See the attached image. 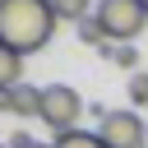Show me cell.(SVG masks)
Returning <instances> with one entry per match:
<instances>
[{
	"instance_id": "obj_7",
	"label": "cell",
	"mask_w": 148,
	"mask_h": 148,
	"mask_svg": "<svg viewBox=\"0 0 148 148\" xmlns=\"http://www.w3.org/2000/svg\"><path fill=\"white\" fill-rule=\"evenodd\" d=\"M79 42H83V46H92V51H106V46H111V37H106V28L97 23V14L79 23Z\"/></svg>"
},
{
	"instance_id": "obj_8",
	"label": "cell",
	"mask_w": 148,
	"mask_h": 148,
	"mask_svg": "<svg viewBox=\"0 0 148 148\" xmlns=\"http://www.w3.org/2000/svg\"><path fill=\"white\" fill-rule=\"evenodd\" d=\"M102 56H106L116 69H134V74H139V46H134V42H125V46H116V42H111Z\"/></svg>"
},
{
	"instance_id": "obj_1",
	"label": "cell",
	"mask_w": 148,
	"mask_h": 148,
	"mask_svg": "<svg viewBox=\"0 0 148 148\" xmlns=\"http://www.w3.org/2000/svg\"><path fill=\"white\" fill-rule=\"evenodd\" d=\"M56 9L51 0H0V46L32 56L56 37Z\"/></svg>"
},
{
	"instance_id": "obj_4",
	"label": "cell",
	"mask_w": 148,
	"mask_h": 148,
	"mask_svg": "<svg viewBox=\"0 0 148 148\" xmlns=\"http://www.w3.org/2000/svg\"><path fill=\"white\" fill-rule=\"evenodd\" d=\"M97 139L106 148H148V120L139 111H106L97 120Z\"/></svg>"
},
{
	"instance_id": "obj_12",
	"label": "cell",
	"mask_w": 148,
	"mask_h": 148,
	"mask_svg": "<svg viewBox=\"0 0 148 148\" xmlns=\"http://www.w3.org/2000/svg\"><path fill=\"white\" fill-rule=\"evenodd\" d=\"M9 148H51V143H37L32 134H14V139H9Z\"/></svg>"
},
{
	"instance_id": "obj_5",
	"label": "cell",
	"mask_w": 148,
	"mask_h": 148,
	"mask_svg": "<svg viewBox=\"0 0 148 148\" xmlns=\"http://www.w3.org/2000/svg\"><path fill=\"white\" fill-rule=\"evenodd\" d=\"M9 116H42V88L32 83L9 88Z\"/></svg>"
},
{
	"instance_id": "obj_10",
	"label": "cell",
	"mask_w": 148,
	"mask_h": 148,
	"mask_svg": "<svg viewBox=\"0 0 148 148\" xmlns=\"http://www.w3.org/2000/svg\"><path fill=\"white\" fill-rule=\"evenodd\" d=\"M88 5H92V0H51L56 18H65V23H83V18H92Z\"/></svg>"
},
{
	"instance_id": "obj_13",
	"label": "cell",
	"mask_w": 148,
	"mask_h": 148,
	"mask_svg": "<svg viewBox=\"0 0 148 148\" xmlns=\"http://www.w3.org/2000/svg\"><path fill=\"white\" fill-rule=\"evenodd\" d=\"M0 111H5V116H9V92H0Z\"/></svg>"
},
{
	"instance_id": "obj_15",
	"label": "cell",
	"mask_w": 148,
	"mask_h": 148,
	"mask_svg": "<svg viewBox=\"0 0 148 148\" xmlns=\"http://www.w3.org/2000/svg\"><path fill=\"white\" fill-rule=\"evenodd\" d=\"M0 148H9V143H0Z\"/></svg>"
},
{
	"instance_id": "obj_9",
	"label": "cell",
	"mask_w": 148,
	"mask_h": 148,
	"mask_svg": "<svg viewBox=\"0 0 148 148\" xmlns=\"http://www.w3.org/2000/svg\"><path fill=\"white\" fill-rule=\"evenodd\" d=\"M51 148H106V143L97 139V130H74V134H56Z\"/></svg>"
},
{
	"instance_id": "obj_11",
	"label": "cell",
	"mask_w": 148,
	"mask_h": 148,
	"mask_svg": "<svg viewBox=\"0 0 148 148\" xmlns=\"http://www.w3.org/2000/svg\"><path fill=\"white\" fill-rule=\"evenodd\" d=\"M130 102H134V106H148V69L130 74Z\"/></svg>"
},
{
	"instance_id": "obj_6",
	"label": "cell",
	"mask_w": 148,
	"mask_h": 148,
	"mask_svg": "<svg viewBox=\"0 0 148 148\" xmlns=\"http://www.w3.org/2000/svg\"><path fill=\"white\" fill-rule=\"evenodd\" d=\"M18 83H23V56L9 51V46H0V92H9Z\"/></svg>"
},
{
	"instance_id": "obj_2",
	"label": "cell",
	"mask_w": 148,
	"mask_h": 148,
	"mask_svg": "<svg viewBox=\"0 0 148 148\" xmlns=\"http://www.w3.org/2000/svg\"><path fill=\"white\" fill-rule=\"evenodd\" d=\"M83 97L69 88V83H46L42 88V125L51 134H74L79 130V116H83Z\"/></svg>"
},
{
	"instance_id": "obj_3",
	"label": "cell",
	"mask_w": 148,
	"mask_h": 148,
	"mask_svg": "<svg viewBox=\"0 0 148 148\" xmlns=\"http://www.w3.org/2000/svg\"><path fill=\"white\" fill-rule=\"evenodd\" d=\"M97 23L106 28V37L116 46H125L143 32L148 9H143V0H97Z\"/></svg>"
},
{
	"instance_id": "obj_14",
	"label": "cell",
	"mask_w": 148,
	"mask_h": 148,
	"mask_svg": "<svg viewBox=\"0 0 148 148\" xmlns=\"http://www.w3.org/2000/svg\"><path fill=\"white\" fill-rule=\"evenodd\" d=\"M143 9H148V0H143Z\"/></svg>"
}]
</instances>
